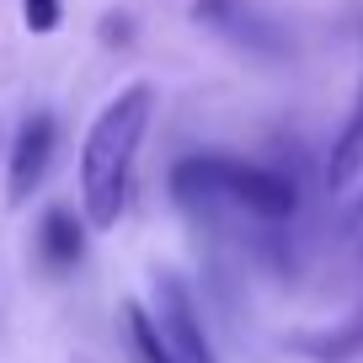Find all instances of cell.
Masks as SVG:
<instances>
[{
  "label": "cell",
  "instance_id": "obj_12",
  "mask_svg": "<svg viewBox=\"0 0 363 363\" xmlns=\"http://www.w3.org/2000/svg\"><path fill=\"white\" fill-rule=\"evenodd\" d=\"M352 118H358V123H363V96H358V113H352Z\"/></svg>",
  "mask_w": 363,
  "mask_h": 363
},
{
  "label": "cell",
  "instance_id": "obj_4",
  "mask_svg": "<svg viewBox=\"0 0 363 363\" xmlns=\"http://www.w3.org/2000/svg\"><path fill=\"white\" fill-rule=\"evenodd\" d=\"M54 145H59V128L48 113H33L11 139V155H6V203H27V198L43 187L48 166H54Z\"/></svg>",
  "mask_w": 363,
  "mask_h": 363
},
{
  "label": "cell",
  "instance_id": "obj_11",
  "mask_svg": "<svg viewBox=\"0 0 363 363\" xmlns=\"http://www.w3.org/2000/svg\"><path fill=\"white\" fill-rule=\"evenodd\" d=\"M22 16L33 33H54L59 27V0H22Z\"/></svg>",
  "mask_w": 363,
  "mask_h": 363
},
{
  "label": "cell",
  "instance_id": "obj_5",
  "mask_svg": "<svg viewBox=\"0 0 363 363\" xmlns=\"http://www.w3.org/2000/svg\"><path fill=\"white\" fill-rule=\"evenodd\" d=\"M193 22L225 33L230 43L257 48V54H284V48H289L284 27L272 22V16H262L251 0H193Z\"/></svg>",
  "mask_w": 363,
  "mask_h": 363
},
{
  "label": "cell",
  "instance_id": "obj_3",
  "mask_svg": "<svg viewBox=\"0 0 363 363\" xmlns=\"http://www.w3.org/2000/svg\"><path fill=\"white\" fill-rule=\"evenodd\" d=\"M219 203H235L257 219H289L299 208V193L284 171L272 166H246V160L219 155Z\"/></svg>",
  "mask_w": 363,
  "mask_h": 363
},
{
  "label": "cell",
  "instance_id": "obj_8",
  "mask_svg": "<svg viewBox=\"0 0 363 363\" xmlns=\"http://www.w3.org/2000/svg\"><path fill=\"white\" fill-rule=\"evenodd\" d=\"M363 177V123L352 118L347 128H342V139H337V150H331V171H326V182H331V193H342L347 182H358Z\"/></svg>",
  "mask_w": 363,
  "mask_h": 363
},
{
  "label": "cell",
  "instance_id": "obj_1",
  "mask_svg": "<svg viewBox=\"0 0 363 363\" xmlns=\"http://www.w3.org/2000/svg\"><path fill=\"white\" fill-rule=\"evenodd\" d=\"M155 91L128 86L96 113L86 145H80V203H86L91 230H113L128 208V182H134V155L145 145Z\"/></svg>",
  "mask_w": 363,
  "mask_h": 363
},
{
  "label": "cell",
  "instance_id": "obj_13",
  "mask_svg": "<svg viewBox=\"0 0 363 363\" xmlns=\"http://www.w3.org/2000/svg\"><path fill=\"white\" fill-rule=\"evenodd\" d=\"M358 230H363V225H358Z\"/></svg>",
  "mask_w": 363,
  "mask_h": 363
},
{
  "label": "cell",
  "instance_id": "obj_7",
  "mask_svg": "<svg viewBox=\"0 0 363 363\" xmlns=\"http://www.w3.org/2000/svg\"><path fill=\"white\" fill-rule=\"evenodd\" d=\"M294 352H305V358H315V363H347V358H358V352H363V315L347 320V326H331V331H299Z\"/></svg>",
  "mask_w": 363,
  "mask_h": 363
},
{
  "label": "cell",
  "instance_id": "obj_2",
  "mask_svg": "<svg viewBox=\"0 0 363 363\" xmlns=\"http://www.w3.org/2000/svg\"><path fill=\"white\" fill-rule=\"evenodd\" d=\"M155 331L177 363H219L214 342L203 337V320L193 310V294L177 272H155Z\"/></svg>",
  "mask_w": 363,
  "mask_h": 363
},
{
  "label": "cell",
  "instance_id": "obj_6",
  "mask_svg": "<svg viewBox=\"0 0 363 363\" xmlns=\"http://www.w3.org/2000/svg\"><path fill=\"white\" fill-rule=\"evenodd\" d=\"M38 246H43V262L54 272H69L86 257V225H80L69 208H48L43 225H38Z\"/></svg>",
  "mask_w": 363,
  "mask_h": 363
},
{
  "label": "cell",
  "instance_id": "obj_9",
  "mask_svg": "<svg viewBox=\"0 0 363 363\" xmlns=\"http://www.w3.org/2000/svg\"><path fill=\"white\" fill-rule=\"evenodd\" d=\"M123 320H128V342H134V352L145 363H177L166 352V342H160V331H155V315H150L145 305H123Z\"/></svg>",
  "mask_w": 363,
  "mask_h": 363
},
{
  "label": "cell",
  "instance_id": "obj_10",
  "mask_svg": "<svg viewBox=\"0 0 363 363\" xmlns=\"http://www.w3.org/2000/svg\"><path fill=\"white\" fill-rule=\"evenodd\" d=\"M102 43L107 48H128L134 43V16L128 11H107L102 16Z\"/></svg>",
  "mask_w": 363,
  "mask_h": 363
}]
</instances>
